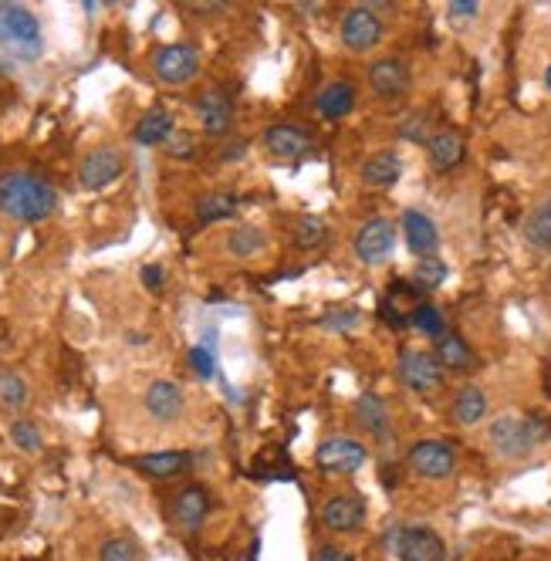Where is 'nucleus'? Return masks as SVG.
I'll return each mask as SVG.
<instances>
[{
    "mask_svg": "<svg viewBox=\"0 0 551 561\" xmlns=\"http://www.w3.org/2000/svg\"><path fill=\"white\" fill-rule=\"evenodd\" d=\"M132 463H136V470H142V474L153 477V480H173L190 467V453L186 450H156V453H142V457H136Z\"/></svg>",
    "mask_w": 551,
    "mask_h": 561,
    "instance_id": "5701e85b",
    "label": "nucleus"
},
{
    "mask_svg": "<svg viewBox=\"0 0 551 561\" xmlns=\"http://www.w3.org/2000/svg\"><path fill=\"white\" fill-rule=\"evenodd\" d=\"M166 153H170L173 159H190L193 156V139L186 136V132H180V136H173L170 142H166Z\"/></svg>",
    "mask_w": 551,
    "mask_h": 561,
    "instance_id": "ea45409f",
    "label": "nucleus"
},
{
    "mask_svg": "<svg viewBox=\"0 0 551 561\" xmlns=\"http://www.w3.org/2000/svg\"><path fill=\"white\" fill-rule=\"evenodd\" d=\"M122 173H126V153L119 146H95L78 163V186L88 193H99L119 180Z\"/></svg>",
    "mask_w": 551,
    "mask_h": 561,
    "instance_id": "20e7f679",
    "label": "nucleus"
},
{
    "mask_svg": "<svg viewBox=\"0 0 551 561\" xmlns=\"http://www.w3.org/2000/svg\"><path fill=\"white\" fill-rule=\"evenodd\" d=\"M339 38L349 51L366 55V51L379 48L382 38H386V21H382L372 7H352V11L342 17Z\"/></svg>",
    "mask_w": 551,
    "mask_h": 561,
    "instance_id": "1a4fd4ad",
    "label": "nucleus"
},
{
    "mask_svg": "<svg viewBox=\"0 0 551 561\" xmlns=\"http://www.w3.org/2000/svg\"><path fill=\"white\" fill-rule=\"evenodd\" d=\"M399 561H447V545L433 528L413 524V528H396L386 545Z\"/></svg>",
    "mask_w": 551,
    "mask_h": 561,
    "instance_id": "39448f33",
    "label": "nucleus"
},
{
    "mask_svg": "<svg viewBox=\"0 0 551 561\" xmlns=\"http://www.w3.org/2000/svg\"><path fill=\"white\" fill-rule=\"evenodd\" d=\"M524 237H528V244L538 247V251H551V200L538 203V207L528 213V220H524Z\"/></svg>",
    "mask_w": 551,
    "mask_h": 561,
    "instance_id": "c85d7f7f",
    "label": "nucleus"
},
{
    "mask_svg": "<svg viewBox=\"0 0 551 561\" xmlns=\"http://www.w3.org/2000/svg\"><path fill=\"white\" fill-rule=\"evenodd\" d=\"M328 240V224L322 217H298L295 224V244L301 251H315Z\"/></svg>",
    "mask_w": 551,
    "mask_h": 561,
    "instance_id": "2f4dec72",
    "label": "nucleus"
},
{
    "mask_svg": "<svg viewBox=\"0 0 551 561\" xmlns=\"http://www.w3.org/2000/svg\"><path fill=\"white\" fill-rule=\"evenodd\" d=\"M413 85L410 65L403 58H376L369 65V88L379 99H399Z\"/></svg>",
    "mask_w": 551,
    "mask_h": 561,
    "instance_id": "2eb2a0df",
    "label": "nucleus"
},
{
    "mask_svg": "<svg viewBox=\"0 0 551 561\" xmlns=\"http://www.w3.org/2000/svg\"><path fill=\"white\" fill-rule=\"evenodd\" d=\"M284 463H288V457L281 450H261L254 457V474L264 480H284L291 477V467H284Z\"/></svg>",
    "mask_w": 551,
    "mask_h": 561,
    "instance_id": "72a5a7b5",
    "label": "nucleus"
},
{
    "mask_svg": "<svg viewBox=\"0 0 551 561\" xmlns=\"http://www.w3.org/2000/svg\"><path fill=\"white\" fill-rule=\"evenodd\" d=\"M399 132H403V139H410V142H430V136H433L430 126H426L423 112H416L410 122H403V129H399Z\"/></svg>",
    "mask_w": 551,
    "mask_h": 561,
    "instance_id": "58836bf2",
    "label": "nucleus"
},
{
    "mask_svg": "<svg viewBox=\"0 0 551 561\" xmlns=\"http://www.w3.org/2000/svg\"><path fill=\"white\" fill-rule=\"evenodd\" d=\"M403 237H406V247H410L416 257H437L440 234H437V224H433L423 210H403Z\"/></svg>",
    "mask_w": 551,
    "mask_h": 561,
    "instance_id": "f3484780",
    "label": "nucleus"
},
{
    "mask_svg": "<svg viewBox=\"0 0 551 561\" xmlns=\"http://www.w3.org/2000/svg\"><path fill=\"white\" fill-rule=\"evenodd\" d=\"M142 284H146L149 291H163V284H166V271L159 264H146L142 267Z\"/></svg>",
    "mask_w": 551,
    "mask_h": 561,
    "instance_id": "a19ab883",
    "label": "nucleus"
},
{
    "mask_svg": "<svg viewBox=\"0 0 551 561\" xmlns=\"http://www.w3.org/2000/svg\"><path fill=\"white\" fill-rule=\"evenodd\" d=\"M369 460V453L362 443L349 440V436H328L322 447L315 450V467L325 470V474H355V470H362Z\"/></svg>",
    "mask_w": 551,
    "mask_h": 561,
    "instance_id": "9d476101",
    "label": "nucleus"
},
{
    "mask_svg": "<svg viewBox=\"0 0 551 561\" xmlns=\"http://www.w3.org/2000/svg\"><path fill=\"white\" fill-rule=\"evenodd\" d=\"M207 511H210V491L203 484L183 487L173 501V518L183 531H200V524L207 521Z\"/></svg>",
    "mask_w": 551,
    "mask_h": 561,
    "instance_id": "6ab92c4d",
    "label": "nucleus"
},
{
    "mask_svg": "<svg viewBox=\"0 0 551 561\" xmlns=\"http://www.w3.org/2000/svg\"><path fill=\"white\" fill-rule=\"evenodd\" d=\"M355 423H359L362 430L379 443H386L389 436H393V420H389L386 399L376 396V393L359 396V403H355Z\"/></svg>",
    "mask_w": 551,
    "mask_h": 561,
    "instance_id": "aec40b11",
    "label": "nucleus"
},
{
    "mask_svg": "<svg viewBox=\"0 0 551 561\" xmlns=\"http://www.w3.org/2000/svg\"><path fill=\"white\" fill-rule=\"evenodd\" d=\"M264 247H268V234H264L261 227H254V224H241V227H234L227 234V251L234 257H241V261L261 254Z\"/></svg>",
    "mask_w": 551,
    "mask_h": 561,
    "instance_id": "cd10ccee",
    "label": "nucleus"
},
{
    "mask_svg": "<svg viewBox=\"0 0 551 561\" xmlns=\"http://www.w3.org/2000/svg\"><path fill=\"white\" fill-rule=\"evenodd\" d=\"M153 71L163 85H186L200 75V51L186 41L163 44L153 55Z\"/></svg>",
    "mask_w": 551,
    "mask_h": 561,
    "instance_id": "0eeeda50",
    "label": "nucleus"
},
{
    "mask_svg": "<svg viewBox=\"0 0 551 561\" xmlns=\"http://www.w3.org/2000/svg\"><path fill=\"white\" fill-rule=\"evenodd\" d=\"M173 129H176L173 112L163 109V105H153V109L142 112V119L136 122V129H132V139H136L139 146H166V142L173 139Z\"/></svg>",
    "mask_w": 551,
    "mask_h": 561,
    "instance_id": "412c9836",
    "label": "nucleus"
},
{
    "mask_svg": "<svg viewBox=\"0 0 551 561\" xmlns=\"http://www.w3.org/2000/svg\"><path fill=\"white\" fill-rule=\"evenodd\" d=\"M142 409H146L149 420L156 423H176L183 416L186 409V393L180 382L173 379H156L146 386V393H142Z\"/></svg>",
    "mask_w": 551,
    "mask_h": 561,
    "instance_id": "f8f14e48",
    "label": "nucleus"
},
{
    "mask_svg": "<svg viewBox=\"0 0 551 561\" xmlns=\"http://www.w3.org/2000/svg\"><path fill=\"white\" fill-rule=\"evenodd\" d=\"M399 176H403V156L393 153V149H379V153H372L366 163H362V183L376 186V190L393 186Z\"/></svg>",
    "mask_w": 551,
    "mask_h": 561,
    "instance_id": "b1692460",
    "label": "nucleus"
},
{
    "mask_svg": "<svg viewBox=\"0 0 551 561\" xmlns=\"http://www.w3.org/2000/svg\"><path fill=\"white\" fill-rule=\"evenodd\" d=\"M410 328H416V332L426 335V338H443V335H447V322H443L440 308L426 305V301L410 311Z\"/></svg>",
    "mask_w": 551,
    "mask_h": 561,
    "instance_id": "7c9ffc66",
    "label": "nucleus"
},
{
    "mask_svg": "<svg viewBox=\"0 0 551 561\" xmlns=\"http://www.w3.org/2000/svg\"><path fill=\"white\" fill-rule=\"evenodd\" d=\"M315 561H355L349 551H342V548H335V545H325V548H318V555Z\"/></svg>",
    "mask_w": 551,
    "mask_h": 561,
    "instance_id": "37998d69",
    "label": "nucleus"
},
{
    "mask_svg": "<svg viewBox=\"0 0 551 561\" xmlns=\"http://www.w3.org/2000/svg\"><path fill=\"white\" fill-rule=\"evenodd\" d=\"M261 139L264 149L281 163H298L301 156L311 153V132L305 126H295V122H274L264 129Z\"/></svg>",
    "mask_w": 551,
    "mask_h": 561,
    "instance_id": "ddd939ff",
    "label": "nucleus"
},
{
    "mask_svg": "<svg viewBox=\"0 0 551 561\" xmlns=\"http://www.w3.org/2000/svg\"><path fill=\"white\" fill-rule=\"evenodd\" d=\"M355 322H359V311L355 308H335L322 318V325L332 328V332H349Z\"/></svg>",
    "mask_w": 551,
    "mask_h": 561,
    "instance_id": "4c0bfd02",
    "label": "nucleus"
},
{
    "mask_svg": "<svg viewBox=\"0 0 551 561\" xmlns=\"http://www.w3.org/2000/svg\"><path fill=\"white\" fill-rule=\"evenodd\" d=\"M406 463H410V470L416 477L443 480V477H450L453 470H457V450H453L450 443H443V440H420V443H413Z\"/></svg>",
    "mask_w": 551,
    "mask_h": 561,
    "instance_id": "9b49d317",
    "label": "nucleus"
},
{
    "mask_svg": "<svg viewBox=\"0 0 551 561\" xmlns=\"http://www.w3.org/2000/svg\"><path fill=\"white\" fill-rule=\"evenodd\" d=\"M58 207V190L44 176L28 169H4L0 173V213L21 224L48 220Z\"/></svg>",
    "mask_w": 551,
    "mask_h": 561,
    "instance_id": "f257e3e1",
    "label": "nucleus"
},
{
    "mask_svg": "<svg viewBox=\"0 0 551 561\" xmlns=\"http://www.w3.org/2000/svg\"><path fill=\"white\" fill-rule=\"evenodd\" d=\"M197 119L210 136H224L230 129V122H234V102H230L227 92H220V88H207L197 99Z\"/></svg>",
    "mask_w": 551,
    "mask_h": 561,
    "instance_id": "a211bd4d",
    "label": "nucleus"
},
{
    "mask_svg": "<svg viewBox=\"0 0 551 561\" xmlns=\"http://www.w3.org/2000/svg\"><path fill=\"white\" fill-rule=\"evenodd\" d=\"M11 443H14L17 450H24V453H38L44 447L38 423H31V420H24V416H17V420L11 423Z\"/></svg>",
    "mask_w": 551,
    "mask_h": 561,
    "instance_id": "f704fd0d",
    "label": "nucleus"
},
{
    "mask_svg": "<svg viewBox=\"0 0 551 561\" xmlns=\"http://www.w3.org/2000/svg\"><path fill=\"white\" fill-rule=\"evenodd\" d=\"M190 369L207 382L217 376V355H213L210 345H193L190 349Z\"/></svg>",
    "mask_w": 551,
    "mask_h": 561,
    "instance_id": "e433bc0d",
    "label": "nucleus"
},
{
    "mask_svg": "<svg viewBox=\"0 0 551 561\" xmlns=\"http://www.w3.org/2000/svg\"><path fill=\"white\" fill-rule=\"evenodd\" d=\"M244 149H247V142H244V139L230 142V146H227V153H224V159H241V156H244Z\"/></svg>",
    "mask_w": 551,
    "mask_h": 561,
    "instance_id": "c03bdc74",
    "label": "nucleus"
},
{
    "mask_svg": "<svg viewBox=\"0 0 551 561\" xmlns=\"http://www.w3.org/2000/svg\"><path fill=\"white\" fill-rule=\"evenodd\" d=\"M322 524L332 534H352L366 524V501L359 494H332L322 504Z\"/></svg>",
    "mask_w": 551,
    "mask_h": 561,
    "instance_id": "4468645a",
    "label": "nucleus"
},
{
    "mask_svg": "<svg viewBox=\"0 0 551 561\" xmlns=\"http://www.w3.org/2000/svg\"><path fill=\"white\" fill-rule=\"evenodd\" d=\"M450 267L440 261V257H420V264H416L413 271V281L420 291H437L443 281H447Z\"/></svg>",
    "mask_w": 551,
    "mask_h": 561,
    "instance_id": "473e14b6",
    "label": "nucleus"
},
{
    "mask_svg": "<svg viewBox=\"0 0 551 561\" xmlns=\"http://www.w3.org/2000/svg\"><path fill=\"white\" fill-rule=\"evenodd\" d=\"M355 109V85L349 78H335V82H325L315 95V112L322 115L325 122H339Z\"/></svg>",
    "mask_w": 551,
    "mask_h": 561,
    "instance_id": "dca6fc26",
    "label": "nucleus"
},
{
    "mask_svg": "<svg viewBox=\"0 0 551 561\" xmlns=\"http://www.w3.org/2000/svg\"><path fill=\"white\" fill-rule=\"evenodd\" d=\"M352 251H355V257H359L362 264H369V267L386 264L389 257H393V251H396V224H393V220H386V217L366 220V224L355 230Z\"/></svg>",
    "mask_w": 551,
    "mask_h": 561,
    "instance_id": "423d86ee",
    "label": "nucleus"
},
{
    "mask_svg": "<svg viewBox=\"0 0 551 561\" xmlns=\"http://www.w3.org/2000/svg\"><path fill=\"white\" fill-rule=\"evenodd\" d=\"M433 355H437V362L450 372H460V369H470V365H474V352H470V345L457 332H447L443 338H437Z\"/></svg>",
    "mask_w": 551,
    "mask_h": 561,
    "instance_id": "bb28decb",
    "label": "nucleus"
},
{
    "mask_svg": "<svg viewBox=\"0 0 551 561\" xmlns=\"http://www.w3.org/2000/svg\"><path fill=\"white\" fill-rule=\"evenodd\" d=\"M481 4L477 0H453L450 4V17H477Z\"/></svg>",
    "mask_w": 551,
    "mask_h": 561,
    "instance_id": "79ce46f5",
    "label": "nucleus"
},
{
    "mask_svg": "<svg viewBox=\"0 0 551 561\" xmlns=\"http://www.w3.org/2000/svg\"><path fill=\"white\" fill-rule=\"evenodd\" d=\"M99 561H139V551L132 545V538H109L99 551Z\"/></svg>",
    "mask_w": 551,
    "mask_h": 561,
    "instance_id": "c9c22d12",
    "label": "nucleus"
},
{
    "mask_svg": "<svg viewBox=\"0 0 551 561\" xmlns=\"http://www.w3.org/2000/svg\"><path fill=\"white\" fill-rule=\"evenodd\" d=\"M237 207H241V200H237L230 190H210V193H203V197L197 200L193 213H197L200 224H217V220L234 217Z\"/></svg>",
    "mask_w": 551,
    "mask_h": 561,
    "instance_id": "393cba45",
    "label": "nucleus"
},
{
    "mask_svg": "<svg viewBox=\"0 0 551 561\" xmlns=\"http://www.w3.org/2000/svg\"><path fill=\"white\" fill-rule=\"evenodd\" d=\"M396 376L413 393H433V389L443 386V365L437 362L433 352L403 349L396 359Z\"/></svg>",
    "mask_w": 551,
    "mask_h": 561,
    "instance_id": "6e6552de",
    "label": "nucleus"
},
{
    "mask_svg": "<svg viewBox=\"0 0 551 561\" xmlns=\"http://www.w3.org/2000/svg\"><path fill=\"white\" fill-rule=\"evenodd\" d=\"M545 88H548V92H551V65L545 68Z\"/></svg>",
    "mask_w": 551,
    "mask_h": 561,
    "instance_id": "a18cd8bd",
    "label": "nucleus"
},
{
    "mask_svg": "<svg viewBox=\"0 0 551 561\" xmlns=\"http://www.w3.org/2000/svg\"><path fill=\"white\" fill-rule=\"evenodd\" d=\"M491 447L508 460L528 457L538 443L551 440V423H545L541 416H501V420L491 423Z\"/></svg>",
    "mask_w": 551,
    "mask_h": 561,
    "instance_id": "7ed1b4c3",
    "label": "nucleus"
},
{
    "mask_svg": "<svg viewBox=\"0 0 551 561\" xmlns=\"http://www.w3.org/2000/svg\"><path fill=\"white\" fill-rule=\"evenodd\" d=\"M426 153H430V166L433 169L447 173V169L464 163L467 142H464V136H460L457 129H440V132H433L430 142H426Z\"/></svg>",
    "mask_w": 551,
    "mask_h": 561,
    "instance_id": "4be33fe9",
    "label": "nucleus"
},
{
    "mask_svg": "<svg viewBox=\"0 0 551 561\" xmlns=\"http://www.w3.org/2000/svg\"><path fill=\"white\" fill-rule=\"evenodd\" d=\"M450 413H453V420H457L460 426H477L487 416V396H484V389L464 386L457 396H453Z\"/></svg>",
    "mask_w": 551,
    "mask_h": 561,
    "instance_id": "a878e982",
    "label": "nucleus"
},
{
    "mask_svg": "<svg viewBox=\"0 0 551 561\" xmlns=\"http://www.w3.org/2000/svg\"><path fill=\"white\" fill-rule=\"evenodd\" d=\"M28 382H24L21 372L14 369H0V406L4 409H24L28 406Z\"/></svg>",
    "mask_w": 551,
    "mask_h": 561,
    "instance_id": "c756f323",
    "label": "nucleus"
},
{
    "mask_svg": "<svg viewBox=\"0 0 551 561\" xmlns=\"http://www.w3.org/2000/svg\"><path fill=\"white\" fill-rule=\"evenodd\" d=\"M0 51L17 61H38L44 51L38 14L21 4H0Z\"/></svg>",
    "mask_w": 551,
    "mask_h": 561,
    "instance_id": "f03ea898",
    "label": "nucleus"
}]
</instances>
